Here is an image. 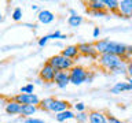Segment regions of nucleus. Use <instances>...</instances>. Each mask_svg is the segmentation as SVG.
<instances>
[{"mask_svg": "<svg viewBox=\"0 0 132 123\" xmlns=\"http://www.w3.org/2000/svg\"><path fill=\"white\" fill-rule=\"evenodd\" d=\"M54 84H55L59 89L66 88V86L70 84V73L69 71H58L56 75H55Z\"/></svg>", "mask_w": 132, "mask_h": 123, "instance_id": "6e6552de", "label": "nucleus"}, {"mask_svg": "<svg viewBox=\"0 0 132 123\" xmlns=\"http://www.w3.org/2000/svg\"><path fill=\"white\" fill-rule=\"evenodd\" d=\"M70 84L73 85H81L82 82L89 81V71L85 70L81 66H74V67L70 70Z\"/></svg>", "mask_w": 132, "mask_h": 123, "instance_id": "7ed1b4c3", "label": "nucleus"}, {"mask_svg": "<svg viewBox=\"0 0 132 123\" xmlns=\"http://www.w3.org/2000/svg\"><path fill=\"white\" fill-rule=\"evenodd\" d=\"M78 49H80V53H81V55L89 56V57H92V59H98V57L101 56V55L96 52V49H95L94 44L81 43V44H78Z\"/></svg>", "mask_w": 132, "mask_h": 123, "instance_id": "0eeeda50", "label": "nucleus"}, {"mask_svg": "<svg viewBox=\"0 0 132 123\" xmlns=\"http://www.w3.org/2000/svg\"><path fill=\"white\" fill-rule=\"evenodd\" d=\"M68 23H69V26H72V27H78L82 23V16H80V15H70L69 19H68Z\"/></svg>", "mask_w": 132, "mask_h": 123, "instance_id": "4be33fe9", "label": "nucleus"}, {"mask_svg": "<svg viewBox=\"0 0 132 123\" xmlns=\"http://www.w3.org/2000/svg\"><path fill=\"white\" fill-rule=\"evenodd\" d=\"M89 123H109L107 116L102 111H89Z\"/></svg>", "mask_w": 132, "mask_h": 123, "instance_id": "f8f14e48", "label": "nucleus"}, {"mask_svg": "<svg viewBox=\"0 0 132 123\" xmlns=\"http://www.w3.org/2000/svg\"><path fill=\"white\" fill-rule=\"evenodd\" d=\"M120 16H124V18L132 16V0H121L120 2Z\"/></svg>", "mask_w": 132, "mask_h": 123, "instance_id": "9d476101", "label": "nucleus"}, {"mask_svg": "<svg viewBox=\"0 0 132 123\" xmlns=\"http://www.w3.org/2000/svg\"><path fill=\"white\" fill-rule=\"evenodd\" d=\"M21 18H22V10H21V8H15L14 12H12V19L19 20Z\"/></svg>", "mask_w": 132, "mask_h": 123, "instance_id": "393cba45", "label": "nucleus"}, {"mask_svg": "<svg viewBox=\"0 0 132 123\" xmlns=\"http://www.w3.org/2000/svg\"><path fill=\"white\" fill-rule=\"evenodd\" d=\"M125 60L122 57L113 55V53H103V55L99 56V64H101V67H103L105 70H109V71H113L114 68H117Z\"/></svg>", "mask_w": 132, "mask_h": 123, "instance_id": "f257e3e1", "label": "nucleus"}, {"mask_svg": "<svg viewBox=\"0 0 132 123\" xmlns=\"http://www.w3.org/2000/svg\"><path fill=\"white\" fill-rule=\"evenodd\" d=\"M56 73H58V70H55L52 67L51 64L48 63H45L43 67H41L40 70V73H39V77H40V79L43 81V82H47V84H51V82L55 81V75H56Z\"/></svg>", "mask_w": 132, "mask_h": 123, "instance_id": "39448f33", "label": "nucleus"}, {"mask_svg": "<svg viewBox=\"0 0 132 123\" xmlns=\"http://www.w3.org/2000/svg\"><path fill=\"white\" fill-rule=\"evenodd\" d=\"M25 123H44V120H41V119H35V118H28V119H25Z\"/></svg>", "mask_w": 132, "mask_h": 123, "instance_id": "cd10ccee", "label": "nucleus"}, {"mask_svg": "<svg viewBox=\"0 0 132 123\" xmlns=\"http://www.w3.org/2000/svg\"><path fill=\"white\" fill-rule=\"evenodd\" d=\"M37 19H39L40 23L48 25V23L54 22V19H55V15H54L51 11H48V10H41V11L39 12V15H37Z\"/></svg>", "mask_w": 132, "mask_h": 123, "instance_id": "ddd939ff", "label": "nucleus"}, {"mask_svg": "<svg viewBox=\"0 0 132 123\" xmlns=\"http://www.w3.org/2000/svg\"><path fill=\"white\" fill-rule=\"evenodd\" d=\"M74 109H76L77 112H84L85 111V104L84 102H77V104H74Z\"/></svg>", "mask_w": 132, "mask_h": 123, "instance_id": "a878e982", "label": "nucleus"}, {"mask_svg": "<svg viewBox=\"0 0 132 123\" xmlns=\"http://www.w3.org/2000/svg\"><path fill=\"white\" fill-rule=\"evenodd\" d=\"M62 56L68 57V59H76V57L80 55V49H78V45H69V47H65L61 52Z\"/></svg>", "mask_w": 132, "mask_h": 123, "instance_id": "9b49d317", "label": "nucleus"}, {"mask_svg": "<svg viewBox=\"0 0 132 123\" xmlns=\"http://www.w3.org/2000/svg\"><path fill=\"white\" fill-rule=\"evenodd\" d=\"M55 118H56L58 122H66V120H70V119H76V115H74L70 109H68V111H63V112L56 114Z\"/></svg>", "mask_w": 132, "mask_h": 123, "instance_id": "6ab92c4d", "label": "nucleus"}, {"mask_svg": "<svg viewBox=\"0 0 132 123\" xmlns=\"http://www.w3.org/2000/svg\"><path fill=\"white\" fill-rule=\"evenodd\" d=\"M50 38H48V36H44V37H41V38L39 40V45L40 47H44L45 44H47V41H48Z\"/></svg>", "mask_w": 132, "mask_h": 123, "instance_id": "c85d7f7f", "label": "nucleus"}, {"mask_svg": "<svg viewBox=\"0 0 132 123\" xmlns=\"http://www.w3.org/2000/svg\"><path fill=\"white\" fill-rule=\"evenodd\" d=\"M33 90H35V85L33 84H29V85H25L21 88V93H28V94H32Z\"/></svg>", "mask_w": 132, "mask_h": 123, "instance_id": "b1692460", "label": "nucleus"}, {"mask_svg": "<svg viewBox=\"0 0 132 123\" xmlns=\"http://www.w3.org/2000/svg\"><path fill=\"white\" fill-rule=\"evenodd\" d=\"M109 45H110V40H107V38H103V40H96V41L94 43V47H95V49H96V52L99 53V55L107 53Z\"/></svg>", "mask_w": 132, "mask_h": 123, "instance_id": "2eb2a0df", "label": "nucleus"}, {"mask_svg": "<svg viewBox=\"0 0 132 123\" xmlns=\"http://www.w3.org/2000/svg\"><path fill=\"white\" fill-rule=\"evenodd\" d=\"M107 122L109 123H121V120L117 119L116 116H113V115H107Z\"/></svg>", "mask_w": 132, "mask_h": 123, "instance_id": "bb28decb", "label": "nucleus"}, {"mask_svg": "<svg viewBox=\"0 0 132 123\" xmlns=\"http://www.w3.org/2000/svg\"><path fill=\"white\" fill-rule=\"evenodd\" d=\"M91 14H92L94 16H105L106 11H91Z\"/></svg>", "mask_w": 132, "mask_h": 123, "instance_id": "c756f323", "label": "nucleus"}, {"mask_svg": "<svg viewBox=\"0 0 132 123\" xmlns=\"http://www.w3.org/2000/svg\"><path fill=\"white\" fill-rule=\"evenodd\" d=\"M128 90H132V86L129 85V82H117V84L110 89V93L120 94L122 92H128Z\"/></svg>", "mask_w": 132, "mask_h": 123, "instance_id": "dca6fc26", "label": "nucleus"}, {"mask_svg": "<svg viewBox=\"0 0 132 123\" xmlns=\"http://www.w3.org/2000/svg\"><path fill=\"white\" fill-rule=\"evenodd\" d=\"M127 45L121 44V43H116V41H110L109 49H107V53H113V55H117L120 57H125L127 55Z\"/></svg>", "mask_w": 132, "mask_h": 123, "instance_id": "423d86ee", "label": "nucleus"}, {"mask_svg": "<svg viewBox=\"0 0 132 123\" xmlns=\"http://www.w3.org/2000/svg\"><path fill=\"white\" fill-rule=\"evenodd\" d=\"M54 100H55L54 97H47V98H44V100H41L40 104H39V109L50 112V111H51V105H52Z\"/></svg>", "mask_w": 132, "mask_h": 123, "instance_id": "aec40b11", "label": "nucleus"}, {"mask_svg": "<svg viewBox=\"0 0 132 123\" xmlns=\"http://www.w3.org/2000/svg\"><path fill=\"white\" fill-rule=\"evenodd\" d=\"M37 109H39V107H37V105H30V104L22 105V108H21V116L29 118V116H32Z\"/></svg>", "mask_w": 132, "mask_h": 123, "instance_id": "a211bd4d", "label": "nucleus"}, {"mask_svg": "<svg viewBox=\"0 0 132 123\" xmlns=\"http://www.w3.org/2000/svg\"><path fill=\"white\" fill-rule=\"evenodd\" d=\"M69 12H70V15H77V12L74 10H69Z\"/></svg>", "mask_w": 132, "mask_h": 123, "instance_id": "473e14b6", "label": "nucleus"}, {"mask_svg": "<svg viewBox=\"0 0 132 123\" xmlns=\"http://www.w3.org/2000/svg\"><path fill=\"white\" fill-rule=\"evenodd\" d=\"M48 63L52 66L58 71H70L74 67V61L72 59H68V57L62 56L61 53L55 56H51L48 59Z\"/></svg>", "mask_w": 132, "mask_h": 123, "instance_id": "f03ea898", "label": "nucleus"}, {"mask_svg": "<svg viewBox=\"0 0 132 123\" xmlns=\"http://www.w3.org/2000/svg\"><path fill=\"white\" fill-rule=\"evenodd\" d=\"M87 6L91 11H106V4L102 0H94V2H88Z\"/></svg>", "mask_w": 132, "mask_h": 123, "instance_id": "f3484780", "label": "nucleus"}, {"mask_svg": "<svg viewBox=\"0 0 132 123\" xmlns=\"http://www.w3.org/2000/svg\"><path fill=\"white\" fill-rule=\"evenodd\" d=\"M106 4V8L111 12H120V2H117V0H103Z\"/></svg>", "mask_w": 132, "mask_h": 123, "instance_id": "412c9836", "label": "nucleus"}, {"mask_svg": "<svg viewBox=\"0 0 132 123\" xmlns=\"http://www.w3.org/2000/svg\"><path fill=\"white\" fill-rule=\"evenodd\" d=\"M121 123H127V122H121Z\"/></svg>", "mask_w": 132, "mask_h": 123, "instance_id": "72a5a7b5", "label": "nucleus"}, {"mask_svg": "<svg viewBox=\"0 0 132 123\" xmlns=\"http://www.w3.org/2000/svg\"><path fill=\"white\" fill-rule=\"evenodd\" d=\"M76 120H77V123H85V122L89 120V115L85 114V112H77Z\"/></svg>", "mask_w": 132, "mask_h": 123, "instance_id": "5701e85b", "label": "nucleus"}, {"mask_svg": "<svg viewBox=\"0 0 132 123\" xmlns=\"http://www.w3.org/2000/svg\"><path fill=\"white\" fill-rule=\"evenodd\" d=\"M21 108H22V105L14 100H10L4 107V109L8 115H21Z\"/></svg>", "mask_w": 132, "mask_h": 123, "instance_id": "4468645a", "label": "nucleus"}, {"mask_svg": "<svg viewBox=\"0 0 132 123\" xmlns=\"http://www.w3.org/2000/svg\"><path fill=\"white\" fill-rule=\"evenodd\" d=\"M11 100H14V101H16V102H19L21 105L30 104V105H37V107H39L40 101H41L35 93H32V94H28V93H19V94H16V96L12 97Z\"/></svg>", "mask_w": 132, "mask_h": 123, "instance_id": "20e7f679", "label": "nucleus"}, {"mask_svg": "<svg viewBox=\"0 0 132 123\" xmlns=\"http://www.w3.org/2000/svg\"><path fill=\"white\" fill-rule=\"evenodd\" d=\"M70 108V102L69 101H65V100H58L55 98L51 105V111L50 112H55V114H59V112H63V111H68Z\"/></svg>", "mask_w": 132, "mask_h": 123, "instance_id": "1a4fd4ad", "label": "nucleus"}, {"mask_svg": "<svg viewBox=\"0 0 132 123\" xmlns=\"http://www.w3.org/2000/svg\"><path fill=\"white\" fill-rule=\"evenodd\" d=\"M99 34H101V30H99V27H95V29H94V37L96 38V37H99Z\"/></svg>", "mask_w": 132, "mask_h": 123, "instance_id": "2f4dec72", "label": "nucleus"}, {"mask_svg": "<svg viewBox=\"0 0 132 123\" xmlns=\"http://www.w3.org/2000/svg\"><path fill=\"white\" fill-rule=\"evenodd\" d=\"M128 75H129V78L132 79V60L128 61Z\"/></svg>", "mask_w": 132, "mask_h": 123, "instance_id": "7c9ffc66", "label": "nucleus"}]
</instances>
